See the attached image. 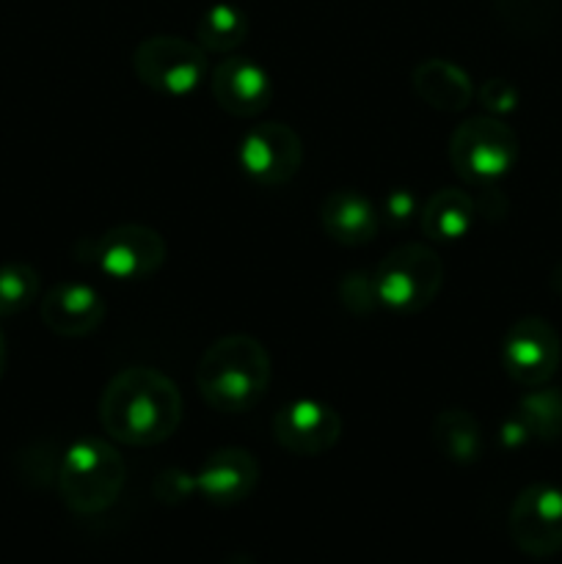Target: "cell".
<instances>
[{
  "label": "cell",
  "mask_w": 562,
  "mask_h": 564,
  "mask_svg": "<svg viewBox=\"0 0 562 564\" xmlns=\"http://www.w3.org/2000/svg\"><path fill=\"white\" fill-rule=\"evenodd\" d=\"M99 424L105 435L125 446L165 444L180 430V386L152 367H127L108 380L99 397Z\"/></svg>",
  "instance_id": "cell-1"
},
{
  "label": "cell",
  "mask_w": 562,
  "mask_h": 564,
  "mask_svg": "<svg viewBox=\"0 0 562 564\" xmlns=\"http://www.w3.org/2000/svg\"><path fill=\"white\" fill-rule=\"evenodd\" d=\"M273 380L268 347L248 334L215 339L196 364L198 397L218 413H248Z\"/></svg>",
  "instance_id": "cell-2"
},
{
  "label": "cell",
  "mask_w": 562,
  "mask_h": 564,
  "mask_svg": "<svg viewBox=\"0 0 562 564\" xmlns=\"http://www.w3.org/2000/svg\"><path fill=\"white\" fill-rule=\"evenodd\" d=\"M125 479V457L110 441L88 435L66 446L61 455L58 494L75 516H99L108 510L119 499Z\"/></svg>",
  "instance_id": "cell-3"
},
{
  "label": "cell",
  "mask_w": 562,
  "mask_h": 564,
  "mask_svg": "<svg viewBox=\"0 0 562 564\" xmlns=\"http://www.w3.org/2000/svg\"><path fill=\"white\" fill-rule=\"evenodd\" d=\"M444 284V262L424 242H402L391 248L372 273L378 306L397 314L424 312Z\"/></svg>",
  "instance_id": "cell-4"
},
{
  "label": "cell",
  "mask_w": 562,
  "mask_h": 564,
  "mask_svg": "<svg viewBox=\"0 0 562 564\" xmlns=\"http://www.w3.org/2000/svg\"><path fill=\"white\" fill-rule=\"evenodd\" d=\"M518 135L499 116H472L450 135V163L463 182L488 187L518 163Z\"/></svg>",
  "instance_id": "cell-5"
},
{
  "label": "cell",
  "mask_w": 562,
  "mask_h": 564,
  "mask_svg": "<svg viewBox=\"0 0 562 564\" xmlns=\"http://www.w3.org/2000/svg\"><path fill=\"white\" fill-rule=\"evenodd\" d=\"M80 248L86 262L116 284L152 279L169 257L165 237L143 224H119L94 240L83 242Z\"/></svg>",
  "instance_id": "cell-6"
},
{
  "label": "cell",
  "mask_w": 562,
  "mask_h": 564,
  "mask_svg": "<svg viewBox=\"0 0 562 564\" xmlns=\"http://www.w3.org/2000/svg\"><path fill=\"white\" fill-rule=\"evenodd\" d=\"M132 72L143 86L163 97H187L207 80L209 61L198 42L160 33L138 44Z\"/></svg>",
  "instance_id": "cell-7"
},
{
  "label": "cell",
  "mask_w": 562,
  "mask_h": 564,
  "mask_svg": "<svg viewBox=\"0 0 562 564\" xmlns=\"http://www.w3.org/2000/svg\"><path fill=\"white\" fill-rule=\"evenodd\" d=\"M512 545L532 560H549L562 551V488L532 482L516 496L507 516Z\"/></svg>",
  "instance_id": "cell-8"
},
{
  "label": "cell",
  "mask_w": 562,
  "mask_h": 564,
  "mask_svg": "<svg viewBox=\"0 0 562 564\" xmlns=\"http://www.w3.org/2000/svg\"><path fill=\"white\" fill-rule=\"evenodd\" d=\"M242 176L259 187H281L295 180L303 165V141L290 124L264 121L251 127L237 143Z\"/></svg>",
  "instance_id": "cell-9"
},
{
  "label": "cell",
  "mask_w": 562,
  "mask_h": 564,
  "mask_svg": "<svg viewBox=\"0 0 562 564\" xmlns=\"http://www.w3.org/2000/svg\"><path fill=\"white\" fill-rule=\"evenodd\" d=\"M562 341L554 325L543 317H523L507 328L501 339V367L521 389H538L556 375Z\"/></svg>",
  "instance_id": "cell-10"
},
{
  "label": "cell",
  "mask_w": 562,
  "mask_h": 564,
  "mask_svg": "<svg viewBox=\"0 0 562 564\" xmlns=\"http://www.w3.org/2000/svg\"><path fill=\"white\" fill-rule=\"evenodd\" d=\"M342 416L334 405L317 397H298L281 405L273 416V438L295 457H320L342 438Z\"/></svg>",
  "instance_id": "cell-11"
},
{
  "label": "cell",
  "mask_w": 562,
  "mask_h": 564,
  "mask_svg": "<svg viewBox=\"0 0 562 564\" xmlns=\"http://www.w3.org/2000/svg\"><path fill=\"white\" fill-rule=\"evenodd\" d=\"M209 91L215 105L235 119H257L273 102V80L268 69L248 55H226L209 69Z\"/></svg>",
  "instance_id": "cell-12"
},
{
  "label": "cell",
  "mask_w": 562,
  "mask_h": 564,
  "mask_svg": "<svg viewBox=\"0 0 562 564\" xmlns=\"http://www.w3.org/2000/svg\"><path fill=\"white\" fill-rule=\"evenodd\" d=\"M39 314L47 330L64 339H83L91 336L108 317L105 297L83 281H61L50 286L39 301Z\"/></svg>",
  "instance_id": "cell-13"
},
{
  "label": "cell",
  "mask_w": 562,
  "mask_h": 564,
  "mask_svg": "<svg viewBox=\"0 0 562 564\" xmlns=\"http://www.w3.org/2000/svg\"><path fill=\"white\" fill-rule=\"evenodd\" d=\"M259 485V463L240 446L213 452L196 471V490L215 507H235L246 501Z\"/></svg>",
  "instance_id": "cell-14"
},
{
  "label": "cell",
  "mask_w": 562,
  "mask_h": 564,
  "mask_svg": "<svg viewBox=\"0 0 562 564\" xmlns=\"http://www.w3.org/2000/svg\"><path fill=\"white\" fill-rule=\"evenodd\" d=\"M320 226L336 246L358 248L378 237L380 215L361 191L342 187V191L328 193L320 204Z\"/></svg>",
  "instance_id": "cell-15"
},
{
  "label": "cell",
  "mask_w": 562,
  "mask_h": 564,
  "mask_svg": "<svg viewBox=\"0 0 562 564\" xmlns=\"http://www.w3.org/2000/svg\"><path fill=\"white\" fill-rule=\"evenodd\" d=\"M411 88L424 105L441 113H461L474 99V83L466 69L444 58L422 61L411 72Z\"/></svg>",
  "instance_id": "cell-16"
},
{
  "label": "cell",
  "mask_w": 562,
  "mask_h": 564,
  "mask_svg": "<svg viewBox=\"0 0 562 564\" xmlns=\"http://www.w3.org/2000/svg\"><path fill=\"white\" fill-rule=\"evenodd\" d=\"M474 220H477V202L457 187L433 193L419 213L422 235L439 242L463 240L472 231Z\"/></svg>",
  "instance_id": "cell-17"
},
{
  "label": "cell",
  "mask_w": 562,
  "mask_h": 564,
  "mask_svg": "<svg viewBox=\"0 0 562 564\" xmlns=\"http://www.w3.org/2000/svg\"><path fill=\"white\" fill-rule=\"evenodd\" d=\"M433 444L450 463L472 466L483 455V427L466 408H446L433 419Z\"/></svg>",
  "instance_id": "cell-18"
},
{
  "label": "cell",
  "mask_w": 562,
  "mask_h": 564,
  "mask_svg": "<svg viewBox=\"0 0 562 564\" xmlns=\"http://www.w3.org/2000/svg\"><path fill=\"white\" fill-rule=\"evenodd\" d=\"M248 39V17L235 3H213L196 22V42L204 53L231 55Z\"/></svg>",
  "instance_id": "cell-19"
},
{
  "label": "cell",
  "mask_w": 562,
  "mask_h": 564,
  "mask_svg": "<svg viewBox=\"0 0 562 564\" xmlns=\"http://www.w3.org/2000/svg\"><path fill=\"white\" fill-rule=\"evenodd\" d=\"M516 416L527 427L529 438L534 441H556L562 438V391L554 386H538L529 389L518 400Z\"/></svg>",
  "instance_id": "cell-20"
},
{
  "label": "cell",
  "mask_w": 562,
  "mask_h": 564,
  "mask_svg": "<svg viewBox=\"0 0 562 564\" xmlns=\"http://www.w3.org/2000/svg\"><path fill=\"white\" fill-rule=\"evenodd\" d=\"M36 268L28 262H3L0 264V317H14L33 306L39 297Z\"/></svg>",
  "instance_id": "cell-21"
},
{
  "label": "cell",
  "mask_w": 562,
  "mask_h": 564,
  "mask_svg": "<svg viewBox=\"0 0 562 564\" xmlns=\"http://www.w3.org/2000/svg\"><path fill=\"white\" fill-rule=\"evenodd\" d=\"M479 102L488 110V116H507L518 108V91L512 83L490 77L479 88Z\"/></svg>",
  "instance_id": "cell-22"
},
{
  "label": "cell",
  "mask_w": 562,
  "mask_h": 564,
  "mask_svg": "<svg viewBox=\"0 0 562 564\" xmlns=\"http://www.w3.org/2000/svg\"><path fill=\"white\" fill-rule=\"evenodd\" d=\"M342 301L350 312H372L375 303H378L372 275H345L342 279Z\"/></svg>",
  "instance_id": "cell-23"
},
{
  "label": "cell",
  "mask_w": 562,
  "mask_h": 564,
  "mask_svg": "<svg viewBox=\"0 0 562 564\" xmlns=\"http://www.w3.org/2000/svg\"><path fill=\"white\" fill-rule=\"evenodd\" d=\"M419 213H422V209H419L417 196H413L411 191H395L386 196L383 215L391 220V224L402 226V224H408V220L417 218Z\"/></svg>",
  "instance_id": "cell-24"
},
{
  "label": "cell",
  "mask_w": 562,
  "mask_h": 564,
  "mask_svg": "<svg viewBox=\"0 0 562 564\" xmlns=\"http://www.w3.org/2000/svg\"><path fill=\"white\" fill-rule=\"evenodd\" d=\"M160 485H169V494H163L160 499L163 501H182L185 496H191L196 490V474H185V471H165L158 477Z\"/></svg>",
  "instance_id": "cell-25"
},
{
  "label": "cell",
  "mask_w": 562,
  "mask_h": 564,
  "mask_svg": "<svg viewBox=\"0 0 562 564\" xmlns=\"http://www.w3.org/2000/svg\"><path fill=\"white\" fill-rule=\"evenodd\" d=\"M499 438H501V444H505V446H521V444H527V441H529V433H527V427H523L521 419L512 416V419H507L505 424H501Z\"/></svg>",
  "instance_id": "cell-26"
},
{
  "label": "cell",
  "mask_w": 562,
  "mask_h": 564,
  "mask_svg": "<svg viewBox=\"0 0 562 564\" xmlns=\"http://www.w3.org/2000/svg\"><path fill=\"white\" fill-rule=\"evenodd\" d=\"M551 290L562 297V262L551 270Z\"/></svg>",
  "instance_id": "cell-27"
},
{
  "label": "cell",
  "mask_w": 562,
  "mask_h": 564,
  "mask_svg": "<svg viewBox=\"0 0 562 564\" xmlns=\"http://www.w3.org/2000/svg\"><path fill=\"white\" fill-rule=\"evenodd\" d=\"M6 361H9V350H6V336L0 330V378L6 375Z\"/></svg>",
  "instance_id": "cell-28"
}]
</instances>
